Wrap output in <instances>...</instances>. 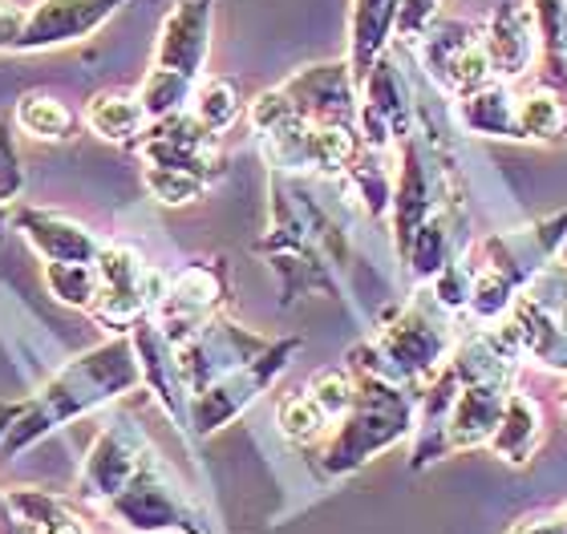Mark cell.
Masks as SVG:
<instances>
[{
    "label": "cell",
    "mask_w": 567,
    "mask_h": 534,
    "mask_svg": "<svg viewBox=\"0 0 567 534\" xmlns=\"http://www.w3.org/2000/svg\"><path fill=\"white\" fill-rule=\"evenodd\" d=\"M17 126L45 143H65L73 134V114L49 94H24L17 102Z\"/></svg>",
    "instance_id": "obj_26"
},
{
    "label": "cell",
    "mask_w": 567,
    "mask_h": 534,
    "mask_svg": "<svg viewBox=\"0 0 567 534\" xmlns=\"http://www.w3.org/2000/svg\"><path fill=\"white\" fill-rule=\"evenodd\" d=\"M21 158H17V146H12L9 122H0V202H9L21 195Z\"/></svg>",
    "instance_id": "obj_31"
},
{
    "label": "cell",
    "mask_w": 567,
    "mask_h": 534,
    "mask_svg": "<svg viewBox=\"0 0 567 534\" xmlns=\"http://www.w3.org/2000/svg\"><path fill=\"white\" fill-rule=\"evenodd\" d=\"M308 392H312V401L324 409V417H329V421H341V417L353 409L357 377H349V373H341V368H324V373H317V377H312Z\"/></svg>",
    "instance_id": "obj_29"
},
{
    "label": "cell",
    "mask_w": 567,
    "mask_h": 534,
    "mask_svg": "<svg viewBox=\"0 0 567 534\" xmlns=\"http://www.w3.org/2000/svg\"><path fill=\"white\" fill-rule=\"evenodd\" d=\"M85 126H90L97 138H106V143H138L142 134H146V126H151V114H146L138 94L106 90V94L90 97Z\"/></svg>",
    "instance_id": "obj_21"
},
{
    "label": "cell",
    "mask_w": 567,
    "mask_h": 534,
    "mask_svg": "<svg viewBox=\"0 0 567 534\" xmlns=\"http://www.w3.org/2000/svg\"><path fill=\"white\" fill-rule=\"evenodd\" d=\"M417 61L425 77L450 97H466L474 90L495 82L491 57L483 49V21H462V17H437L417 41Z\"/></svg>",
    "instance_id": "obj_5"
},
{
    "label": "cell",
    "mask_w": 567,
    "mask_h": 534,
    "mask_svg": "<svg viewBox=\"0 0 567 534\" xmlns=\"http://www.w3.org/2000/svg\"><path fill=\"white\" fill-rule=\"evenodd\" d=\"M284 94L292 97L300 118L324 122V126H357L361 118V85L349 61H317L296 70L284 82Z\"/></svg>",
    "instance_id": "obj_10"
},
{
    "label": "cell",
    "mask_w": 567,
    "mask_h": 534,
    "mask_svg": "<svg viewBox=\"0 0 567 534\" xmlns=\"http://www.w3.org/2000/svg\"><path fill=\"white\" fill-rule=\"evenodd\" d=\"M146 462H151V450H146L142 433L134 426H126V421H118L94 441V450L85 458L82 482H78V494L90 502L118 499Z\"/></svg>",
    "instance_id": "obj_14"
},
{
    "label": "cell",
    "mask_w": 567,
    "mask_h": 534,
    "mask_svg": "<svg viewBox=\"0 0 567 534\" xmlns=\"http://www.w3.org/2000/svg\"><path fill=\"white\" fill-rule=\"evenodd\" d=\"M559 409L567 413V385H564V392H559Z\"/></svg>",
    "instance_id": "obj_35"
},
{
    "label": "cell",
    "mask_w": 567,
    "mask_h": 534,
    "mask_svg": "<svg viewBox=\"0 0 567 534\" xmlns=\"http://www.w3.org/2000/svg\"><path fill=\"white\" fill-rule=\"evenodd\" d=\"M515 534H567V531H564V523H559V519H556V523H547V519H532V523H523Z\"/></svg>",
    "instance_id": "obj_33"
},
{
    "label": "cell",
    "mask_w": 567,
    "mask_h": 534,
    "mask_svg": "<svg viewBox=\"0 0 567 534\" xmlns=\"http://www.w3.org/2000/svg\"><path fill=\"white\" fill-rule=\"evenodd\" d=\"M21 409H24V405H4V401H0V441H4V433L12 429V421L21 417Z\"/></svg>",
    "instance_id": "obj_34"
},
{
    "label": "cell",
    "mask_w": 567,
    "mask_h": 534,
    "mask_svg": "<svg viewBox=\"0 0 567 534\" xmlns=\"http://www.w3.org/2000/svg\"><path fill=\"white\" fill-rule=\"evenodd\" d=\"M212 21L215 0H178L166 12L163 29H158V45H154V65L158 70L187 73L199 82L207 53H212Z\"/></svg>",
    "instance_id": "obj_16"
},
{
    "label": "cell",
    "mask_w": 567,
    "mask_h": 534,
    "mask_svg": "<svg viewBox=\"0 0 567 534\" xmlns=\"http://www.w3.org/2000/svg\"><path fill=\"white\" fill-rule=\"evenodd\" d=\"M519 143H559L567 130V106L551 85H527L519 90Z\"/></svg>",
    "instance_id": "obj_22"
},
{
    "label": "cell",
    "mask_w": 567,
    "mask_h": 534,
    "mask_svg": "<svg viewBox=\"0 0 567 534\" xmlns=\"http://www.w3.org/2000/svg\"><path fill=\"white\" fill-rule=\"evenodd\" d=\"M398 9H402V0H353V12H349V65H353L357 85L365 82L369 70L390 53Z\"/></svg>",
    "instance_id": "obj_18"
},
{
    "label": "cell",
    "mask_w": 567,
    "mask_h": 534,
    "mask_svg": "<svg viewBox=\"0 0 567 534\" xmlns=\"http://www.w3.org/2000/svg\"><path fill=\"white\" fill-rule=\"evenodd\" d=\"M110 514L142 534H154V531L195 534L199 531L195 519H190V511L183 506V499H178L175 490H171V482L163 478V465L154 462V458L131 478V486L122 490L118 499H110Z\"/></svg>",
    "instance_id": "obj_13"
},
{
    "label": "cell",
    "mask_w": 567,
    "mask_h": 534,
    "mask_svg": "<svg viewBox=\"0 0 567 534\" xmlns=\"http://www.w3.org/2000/svg\"><path fill=\"white\" fill-rule=\"evenodd\" d=\"M21 33H24V12L0 0V49H21Z\"/></svg>",
    "instance_id": "obj_32"
},
{
    "label": "cell",
    "mask_w": 567,
    "mask_h": 534,
    "mask_svg": "<svg viewBox=\"0 0 567 534\" xmlns=\"http://www.w3.org/2000/svg\"><path fill=\"white\" fill-rule=\"evenodd\" d=\"M17 227L24 231V239L33 243L49 263H97L102 248L82 223H73L65 214H49V211H21L17 214Z\"/></svg>",
    "instance_id": "obj_17"
},
{
    "label": "cell",
    "mask_w": 567,
    "mask_h": 534,
    "mask_svg": "<svg viewBox=\"0 0 567 534\" xmlns=\"http://www.w3.org/2000/svg\"><path fill=\"white\" fill-rule=\"evenodd\" d=\"M483 49L491 57L495 82L519 85L527 73L539 65L544 45H539V24L527 0H503L483 21Z\"/></svg>",
    "instance_id": "obj_11"
},
{
    "label": "cell",
    "mask_w": 567,
    "mask_h": 534,
    "mask_svg": "<svg viewBox=\"0 0 567 534\" xmlns=\"http://www.w3.org/2000/svg\"><path fill=\"white\" fill-rule=\"evenodd\" d=\"M559 523H564V531H567V506H564V514H559Z\"/></svg>",
    "instance_id": "obj_36"
},
{
    "label": "cell",
    "mask_w": 567,
    "mask_h": 534,
    "mask_svg": "<svg viewBox=\"0 0 567 534\" xmlns=\"http://www.w3.org/2000/svg\"><path fill=\"white\" fill-rule=\"evenodd\" d=\"M134 385H142V365L131 336L90 348L85 356L61 368L33 405H24L21 417L12 421V429L0 441V450H4V458H12V453H21L24 446H33L37 438L61 429L73 417L114 401L118 392H131Z\"/></svg>",
    "instance_id": "obj_1"
},
{
    "label": "cell",
    "mask_w": 567,
    "mask_h": 534,
    "mask_svg": "<svg viewBox=\"0 0 567 534\" xmlns=\"http://www.w3.org/2000/svg\"><path fill=\"white\" fill-rule=\"evenodd\" d=\"M332 421L324 417V409L312 401V392L308 389L292 392V397H284L280 401V429H284V438L296 441V446H312V441H320Z\"/></svg>",
    "instance_id": "obj_27"
},
{
    "label": "cell",
    "mask_w": 567,
    "mask_h": 534,
    "mask_svg": "<svg viewBox=\"0 0 567 534\" xmlns=\"http://www.w3.org/2000/svg\"><path fill=\"white\" fill-rule=\"evenodd\" d=\"M190 114L215 134H224L227 126H236V118L244 114L236 82H227V77H199L195 97H190Z\"/></svg>",
    "instance_id": "obj_24"
},
{
    "label": "cell",
    "mask_w": 567,
    "mask_h": 534,
    "mask_svg": "<svg viewBox=\"0 0 567 534\" xmlns=\"http://www.w3.org/2000/svg\"><path fill=\"white\" fill-rule=\"evenodd\" d=\"M296 348H300V341H272L256 360H248V365L236 368V373H227L224 380H215L212 389L199 392V397H190V426H195V433H215V429H224L231 417L244 413V409L280 377L284 365H288V356H292Z\"/></svg>",
    "instance_id": "obj_8"
},
{
    "label": "cell",
    "mask_w": 567,
    "mask_h": 534,
    "mask_svg": "<svg viewBox=\"0 0 567 534\" xmlns=\"http://www.w3.org/2000/svg\"><path fill=\"white\" fill-rule=\"evenodd\" d=\"M539 438H544V409H539V401L519 389H511L507 405H503V417H498L495 438L486 441V446H491L503 462L523 465L535 453Z\"/></svg>",
    "instance_id": "obj_20"
},
{
    "label": "cell",
    "mask_w": 567,
    "mask_h": 534,
    "mask_svg": "<svg viewBox=\"0 0 567 534\" xmlns=\"http://www.w3.org/2000/svg\"><path fill=\"white\" fill-rule=\"evenodd\" d=\"M45 287L70 308H94V300L102 296V275L97 263H45Z\"/></svg>",
    "instance_id": "obj_25"
},
{
    "label": "cell",
    "mask_w": 567,
    "mask_h": 534,
    "mask_svg": "<svg viewBox=\"0 0 567 534\" xmlns=\"http://www.w3.org/2000/svg\"><path fill=\"white\" fill-rule=\"evenodd\" d=\"M138 155L146 158V167H171L187 170V175L212 182L224 170V155H219V134L207 130L190 109L158 118L146 126L138 138Z\"/></svg>",
    "instance_id": "obj_9"
},
{
    "label": "cell",
    "mask_w": 567,
    "mask_h": 534,
    "mask_svg": "<svg viewBox=\"0 0 567 534\" xmlns=\"http://www.w3.org/2000/svg\"><path fill=\"white\" fill-rule=\"evenodd\" d=\"M442 17V0H402V9H398V21H393V36L398 41H410L417 45L422 33L430 24Z\"/></svg>",
    "instance_id": "obj_30"
},
{
    "label": "cell",
    "mask_w": 567,
    "mask_h": 534,
    "mask_svg": "<svg viewBox=\"0 0 567 534\" xmlns=\"http://www.w3.org/2000/svg\"><path fill=\"white\" fill-rule=\"evenodd\" d=\"M507 321L523 341V356L567 373V263H547L511 304Z\"/></svg>",
    "instance_id": "obj_6"
},
{
    "label": "cell",
    "mask_w": 567,
    "mask_h": 534,
    "mask_svg": "<svg viewBox=\"0 0 567 534\" xmlns=\"http://www.w3.org/2000/svg\"><path fill=\"white\" fill-rule=\"evenodd\" d=\"M353 368H357V397H353V409L341 417L344 426L341 433L329 441V450H324V465H329L332 474H344V470H353L361 465L365 458H373L378 450L393 446L398 438H405V429H410V397H405L398 385H393L385 373L361 360L353 353Z\"/></svg>",
    "instance_id": "obj_3"
},
{
    "label": "cell",
    "mask_w": 567,
    "mask_h": 534,
    "mask_svg": "<svg viewBox=\"0 0 567 534\" xmlns=\"http://www.w3.org/2000/svg\"><path fill=\"white\" fill-rule=\"evenodd\" d=\"M373 353L385 360V365H373L385 377H398V380L437 377V368L446 365L450 353H454L450 312L437 304L434 292H422L398 321L385 324V333L378 336Z\"/></svg>",
    "instance_id": "obj_4"
},
{
    "label": "cell",
    "mask_w": 567,
    "mask_h": 534,
    "mask_svg": "<svg viewBox=\"0 0 567 534\" xmlns=\"http://www.w3.org/2000/svg\"><path fill=\"white\" fill-rule=\"evenodd\" d=\"M195 85L199 82L187 77V73L158 70V65H154V70L142 77L138 97H142V106H146V114H151V122H158V118H171V114H183L187 102L195 97Z\"/></svg>",
    "instance_id": "obj_23"
},
{
    "label": "cell",
    "mask_w": 567,
    "mask_h": 534,
    "mask_svg": "<svg viewBox=\"0 0 567 534\" xmlns=\"http://www.w3.org/2000/svg\"><path fill=\"white\" fill-rule=\"evenodd\" d=\"M567 239V211L539 219L532 227H519L511 235L483 239L474 251H466V272H471V312L478 324L503 321V312H511L515 296L532 284L535 275L544 272L547 263Z\"/></svg>",
    "instance_id": "obj_2"
},
{
    "label": "cell",
    "mask_w": 567,
    "mask_h": 534,
    "mask_svg": "<svg viewBox=\"0 0 567 534\" xmlns=\"http://www.w3.org/2000/svg\"><path fill=\"white\" fill-rule=\"evenodd\" d=\"M515 106H519V85L491 82L483 90H474V94L458 97V118L471 134H483V138H515L519 143Z\"/></svg>",
    "instance_id": "obj_19"
},
{
    "label": "cell",
    "mask_w": 567,
    "mask_h": 534,
    "mask_svg": "<svg viewBox=\"0 0 567 534\" xmlns=\"http://www.w3.org/2000/svg\"><path fill=\"white\" fill-rule=\"evenodd\" d=\"M268 345L272 341H264V336L248 333V328H239L231 321H207L199 333L187 336L175 348L178 377H183L190 397H199V392L212 389L215 380H224L227 373H236L248 360H256Z\"/></svg>",
    "instance_id": "obj_7"
},
{
    "label": "cell",
    "mask_w": 567,
    "mask_h": 534,
    "mask_svg": "<svg viewBox=\"0 0 567 534\" xmlns=\"http://www.w3.org/2000/svg\"><path fill=\"white\" fill-rule=\"evenodd\" d=\"M219 300H224V272L215 263H190L178 275H171L163 304L154 308V324L178 348L187 336H195L203 324L212 321Z\"/></svg>",
    "instance_id": "obj_12"
},
{
    "label": "cell",
    "mask_w": 567,
    "mask_h": 534,
    "mask_svg": "<svg viewBox=\"0 0 567 534\" xmlns=\"http://www.w3.org/2000/svg\"><path fill=\"white\" fill-rule=\"evenodd\" d=\"M142 182L154 199L166 202V207H183V202H195L207 190V182L187 170H171V167H146L142 170Z\"/></svg>",
    "instance_id": "obj_28"
},
{
    "label": "cell",
    "mask_w": 567,
    "mask_h": 534,
    "mask_svg": "<svg viewBox=\"0 0 567 534\" xmlns=\"http://www.w3.org/2000/svg\"><path fill=\"white\" fill-rule=\"evenodd\" d=\"M122 4L126 0H37L33 9L24 12L21 49L37 53V49H58L70 45V41H82V36L97 33Z\"/></svg>",
    "instance_id": "obj_15"
}]
</instances>
